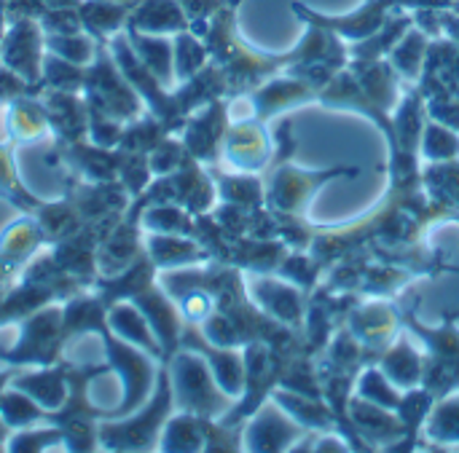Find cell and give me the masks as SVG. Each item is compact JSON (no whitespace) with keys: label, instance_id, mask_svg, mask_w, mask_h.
Returning <instances> with one entry per match:
<instances>
[{"label":"cell","instance_id":"6da1fadb","mask_svg":"<svg viewBox=\"0 0 459 453\" xmlns=\"http://www.w3.org/2000/svg\"><path fill=\"white\" fill-rule=\"evenodd\" d=\"M35 16H16L8 32L0 38V56L8 70L24 75L27 81L38 78L40 51H43V32Z\"/></svg>","mask_w":459,"mask_h":453},{"label":"cell","instance_id":"7a4b0ae2","mask_svg":"<svg viewBox=\"0 0 459 453\" xmlns=\"http://www.w3.org/2000/svg\"><path fill=\"white\" fill-rule=\"evenodd\" d=\"M126 27L161 35V32H183L191 27V19L180 0H140L132 5Z\"/></svg>","mask_w":459,"mask_h":453},{"label":"cell","instance_id":"3957f363","mask_svg":"<svg viewBox=\"0 0 459 453\" xmlns=\"http://www.w3.org/2000/svg\"><path fill=\"white\" fill-rule=\"evenodd\" d=\"M129 11H132V3H118V0H81L78 3L81 24L86 35H91L94 40H105L116 35L118 30H124Z\"/></svg>","mask_w":459,"mask_h":453},{"label":"cell","instance_id":"277c9868","mask_svg":"<svg viewBox=\"0 0 459 453\" xmlns=\"http://www.w3.org/2000/svg\"><path fill=\"white\" fill-rule=\"evenodd\" d=\"M137 56L145 62V67L156 75V81H167L169 78V64H172V43L161 35H151V32H140L132 27H124Z\"/></svg>","mask_w":459,"mask_h":453},{"label":"cell","instance_id":"5b68a950","mask_svg":"<svg viewBox=\"0 0 459 453\" xmlns=\"http://www.w3.org/2000/svg\"><path fill=\"white\" fill-rule=\"evenodd\" d=\"M229 156L234 158L237 167H242V169H255L258 164L266 161L269 145H266V140H264V134H261L258 129L239 124V129H237V132L231 134V140H229Z\"/></svg>","mask_w":459,"mask_h":453},{"label":"cell","instance_id":"8992f818","mask_svg":"<svg viewBox=\"0 0 459 453\" xmlns=\"http://www.w3.org/2000/svg\"><path fill=\"white\" fill-rule=\"evenodd\" d=\"M172 48H175V64H178V75H180L183 81L194 78V75L202 70V64H204V56H207V48L202 46V40H199L194 32L183 30V32H178V38H175Z\"/></svg>","mask_w":459,"mask_h":453},{"label":"cell","instance_id":"52a82bcc","mask_svg":"<svg viewBox=\"0 0 459 453\" xmlns=\"http://www.w3.org/2000/svg\"><path fill=\"white\" fill-rule=\"evenodd\" d=\"M425 51H428V38L422 32L411 30L406 38H401L398 46H393V62H395V67L403 75L414 78L420 73V64H422Z\"/></svg>","mask_w":459,"mask_h":453},{"label":"cell","instance_id":"ba28073f","mask_svg":"<svg viewBox=\"0 0 459 453\" xmlns=\"http://www.w3.org/2000/svg\"><path fill=\"white\" fill-rule=\"evenodd\" d=\"M430 435L436 440H446V443L459 440V403H444V408L436 411Z\"/></svg>","mask_w":459,"mask_h":453},{"label":"cell","instance_id":"9c48e42d","mask_svg":"<svg viewBox=\"0 0 459 453\" xmlns=\"http://www.w3.org/2000/svg\"><path fill=\"white\" fill-rule=\"evenodd\" d=\"M180 5L186 8V13H188V19H191V27H194V32H207V21H210V16L218 11V8H223V5H229V0H180Z\"/></svg>","mask_w":459,"mask_h":453},{"label":"cell","instance_id":"30bf717a","mask_svg":"<svg viewBox=\"0 0 459 453\" xmlns=\"http://www.w3.org/2000/svg\"><path fill=\"white\" fill-rule=\"evenodd\" d=\"M425 148H428V156H433V158H449L457 153L459 142L446 126H430Z\"/></svg>","mask_w":459,"mask_h":453},{"label":"cell","instance_id":"8fae6325","mask_svg":"<svg viewBox=\"0 0 459 453\" xmlns=\"http://www.w3.org/2000/svg\"><path fill=\"white\" fill-rule=\"evenodd\" d=\"M118 3H132V5H134V3H140V0H118Z\"/></svg>","mask_w":459,"mask_h":453}]
</instances>
